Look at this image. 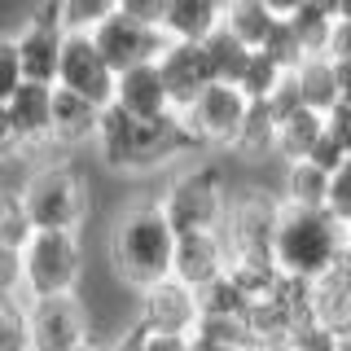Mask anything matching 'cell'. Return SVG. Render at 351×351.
I'll return each mask as SVG.
<instances>
[{
	"label": "cell",
	"mask_w": 351,
	"mask_h": 351,
	"mask_svg": "<svg viewBox=\"0 0 351 351\" xmlns=\"http://www.w3.org/2000/svg\"><path fill=\"white\" fill-rule=\"evenodd\" d=\"M285 80H290V71H285V66H277L263 49H255V53H250V66H246V75H241L237 88L246 93V101H268V97L277 93Z\"/></svg>",
	"instance_id": "83f0119b"
},
{
	"label": "cell",
	"mask_w": 351,
	"mask_h": 351,
	"mask_svg": "<svg viewBox=\"0 0 351 351\" xmlns=\"http://www.w3.org/2000/svg\"><path fill=\"white\" fill-rule=\"evenodd\" d=\"M171 259H176V228L158 211V202H128L114 215V228H110L114 277L128 290L145 294L149 285L171 277Z\"/></svg>",
	"instance_id": "7a4b0ae2"
},
{
	"label": "cell",
	"mask_w": 351,
	"mask_h": 351,
	"mask_svg": "<svg viewBox=\"0 0 351 351\" xmlns=\"http://www.w3.org/2000/svg\"><path fill=\"white\" fill-rule=\"evenodd\" d=\"M5 110H9V119H14L27 154H40V149L53 145V88L49 84H27L22 80V88L9 97Z\"/></svg>",
	"instance_id": "2e32d148"
},
{
	"label": "cell",
	"mask_w": 351,
	"mask_h": 351,
	"mask_svg": "<svg viewBox=\"0 0 351 351\" xmlns=\"http://www.w3.org/2000/svg\"><path fill=\"white\" fill-rule=\"evenodd\" d=\"M246 93L233 84H211L202 97L193 101L189 114H180L184 123L193 128V136L202 145H237L241 119H246Z\"/></svg>",
	"instance_id": "7c38bea8"
},
{
	"label": "cell",
	"mask_w": 351,
	"mask_h": 351,
	"mask_svg": "<svg viewBox=\"0 0 351 351\" xmlns=\"http://www.w3.org/2000/svg\"><path fill=\"white\" fill-rule=\"evenodd\" d=\"M325 211L338 219V224H351V158L329 176V189H325Z\"/></svg>",
	"instance_id": "d6a6232c"
},
{
	"label": "cell",
	"mask_w": 351,
	"mask_h": 351,
	"mask_svg": "<svg viewBox=\"0 0 351 351\" xmlns=\"http://www.w3.org/2000/svg\"><path fill=\"white\" fill-rule=\"evenodd\" d=\"M154 202H158V211L176 228V237L180 233H219L224 215H228L224 180H219V171L211 162H193V167L176 171Z\"/></svg>",
	"instance_id": "277c9868"
},
{
	"label": "cell",
	"mask_w": 351,
	"mask_h": 351,
	"mask_svg": "<svg viewBox=\"0 0 351 351\" xmlns=\"http://www.w3.org/2000/svg\"><path fill=\"white\" fill-rule=\"evenodd\" d=\"M255 351H290V347H255Z\"/></svg>",
	"instance_id": "816d5d0a"
},
{
	"label": "cell",
	"mask_w": 351,
	"mask_h": 351,
	"mask_svg": "<svg viewBox=\"0 0 351 351\" xmlns=\"http://www.w3.org/2000/svg\"><path fill=\"white\" fill-rule=\"evenodd\" d=\"M62 44L66 31L58 22V5H40L31 9V18L14 31V49H18V66L27 84H58V62H62Z\"/></svg>",
	"instance_id": "9c48e42d"
},
{
	"label": "cell",
	"mask_w": 351,
	"mask_h": 351,
	"mask_svg": "<svg viewBox=\"0 0 351 351\" xmlns=\"http://www.w3.org/2000/svg\"><path fill=\"white\" fill-rule=\"evenodd\" d=\"M259 5L268 9V14L277 18V22H290V18H294V14H299V9L307 5V0H259Z\"/></svg>",
	"instance_id": "ee69618b"
},
{
	"label": "cell",
	"mask_w": 351,
	"mask_h": 351,
	"mask_svg": "<svg viewBox=\"0 0 351 351\" xmlns=\"http://www.w3.org/2000/svg\"><path fill=\"white\" fill-rule=\"evenodd\" d=\"M343 241H347V250H351V224H347V228H343Z\"/></svg>",
	"instance_id": "f907efd6"
},
{
	"label": "cell",
	"mask_w": 351,
	"mask_h": 351,
	"mask_svg": "<svg viewBox=\"0 0 351 351\" xmlns=\"http://www.w3.org/2000/svg\"><path fill=\"white\" fill-rule=\"evenodd\" d=\"M97 123H101V110L84 97L53 88V145L75 149V145H93Z\"/></svg>",
	"instance_id": "d6986e66"
},
{
	"label": "cell",
	"mask_w": 351,
	"mask_h": 351,
	"mask_svg": "<svg viewBox=\"0 0 351 351\" xmlns=\"http://www.w3.org/2000/svg\"><path fill=\"white\" fill-rule=\"evenodd\" d=\"M93 44L106 58L110 71L123 75V71H132V66H141V62H158L162 49H167V31L162 27H141V22L114 14L110 22H101V27L93 31Z\"/></svg>",
	"instance_id": "8fae6325"
},
{
	"label": "cell",
	"mask_w": 351,
	"mask_h": 351,
	"mask_svg": "<svg viewBox=\"0 0 351 351\" xmlns=\"http://www.w3.org/2000/svg\"><path fill=\"white\" fill-rule=\"evenodd\" d=\"M338 22H351V0H343V9H338Z\"/></svg>",
	"instance_id": "681fc988"
},
{
	"label": "cell",
	"mask_w": 351,
	"mask_h": 351,
	"mask_svg": "<svg viewBox=\"0 0 351 351\" xmlns=\"http://www.w3.org/2000/svg\"><path fill=\"white\" fill-rule=\"evenodd\" d=\"M277 219H281V197L272 193H241L228 202L224 215V246H228V263L233 259H259L272 263V237H277Z\"/></svg>",
	"instance_id": "52a82bcc"
},
{
	"label": "cell",
	"mask_w": 351,
	"mask_h": 351,
	"mask_svg": "<svg viewBox=\"0 0 351 351\" xmlns=\"http://www.w3.org/2000/svg\"><path fill=\"white\" fill-rule=\"evenodd\" d=\"M294 88H299V101L316 114H329L338 106V93H334V62L329 58H303L299 71H290Z\"/></svg>",
	"instance_id": "cb8c5ba5"
},
{
	"label": "cell",
	"mask_w": 351,
	"mask_h": 351,
	"mask_svg": "<svg viewBox=\"0 0 351 351\" xmlns=\"http://www.w3.org/2000/svg\"><path fill=\"white\" fill-rule=\"evenodd\" d=\"M325 132L343 145V154L351 158V106H334V110H329V114H325Z\"/></svg>",
	"instance_id": "ab89813d"
},
{
	"label": "cell",
	"mask_w": 351,
	"mask_h": 351,
	"mask_svg": "<svg viewBox=\"0 0 351 351\" xmlns=\"http://www.w3.org/2000/svg\"><path fill=\"white\" fill-rule=\"evenodd\" d=\"M22 272H27V299L75 294L84 272L80 233H31L22 246Z\"/></svg>",
	"instance_id": "8992f818"
},
{
	"label": "cell",
	"mask_w": 351,
	"mask_h": 351,
	"mask_svg": "<svg viewBox=\"0 0 351 351\" xmlns=\"http://www.w3.org/2000/svg\"><path fill=\"white\" fill-rule=\"evenodd\" d=\"M27 321H31V351H88L93 347V325H88L80 294L27 299Z\"/></svg>",
	"instance_id": "ba28073f"
},
{
	"label": "cell",
	"mask_w": 351,
	"mask_h": 351,
	"mask_svg": "<svg viewBox=\"0 0 351 351\" xmlns=\"http://www.w3.org/2000/svg\"><path fill=\"white\" fill-rule=\"evenodd\" d=\"M325 189H329V176L312 162H290L285 167V189L281 202L285 206H307V211H321L325 206Z\"/></svg>",
	"instance_id": "484cf974"
},
{
	"label": "cell",
	"mask_w": 351,
	"mask_h": 351,
	"mask_svg": "<svg viewBox=\"0 0 351 351\" xmlns=\"http://www.w3.org/2000/svg\"><path fill=\"white\" fill-rule=\"evenodd\" d=\"M88 351H97V347H88Z\"/></svg>",
	"instance_id": "f5cc1de1"
},
{
	"label": "cell",
	"mask_w": 351,
	"mask_h": 351,
	"mask_svg": "<svg viewBox=\"0 0 351 351\" xmlns=\"http://www.w3.org/2000/svg\"><path fill=\"white\" fill-rule=\"evenodd\" d=\"M162 9H167V0H119V14L141 27H162Z\"/></svg>",
	"instance_id": "74e56055"
},
{
	"label": "cell",
	"mask_w": 351,
	"mask_h": 351,
	"mask_svg": "<svg viewBox=\"0 0 351 351\" xmlns=\"http://www.w3.org/2000/svg\"><path fill=\"white\" fill-rule=\"evenodd\" d=\"M290 31H294V40H299L303 58H325L329 36H334V18L321 14V9H312V5H303L299 14L290 18Z\"/></svg>",
	"instance_id": "f1b7e54d"
},
{
	"label": "cell",
	"mask_w": 351,
	"mask_h": 351,
	"mask_svg": "<svg viewBox=\"0 0 351 351\" xmlns=\"http://www.w3.org/2000/svg\"><path fill=\"white\" fill-rule=\"evenodd\" d=\"M325 132V114H316V110H294V114H285L277 123V154L285 158V167L290 162H307V154H312V145L321 141Z\"/></svg>",
	"instance_id": "44dd1931"
},
{
	"label": "cell",
	"mask_w": 351,
	"mask_h": 351,
	"mask_svg": "<svg viewBox=\"0 0 351 351\" xmlns=\"http://www.w3.org/2000/svg\"><path fill=\"white\" fill-rule=\"evenodd\" d=\"M325 58H334V62H351V22H334V36H329Z\"/></svg>",
	"instance_id": "b9f144b4"
},
{
	"label": "cell",
	"mask_w": 351,
	"mask_h": 351,
	"mask_svg": "<svg viewBox=\"0 0 351 351\" xmlns=\"http://www.w3.org/2000/svg\"><path fill=\"white\" fill-rule=\"evenodd\" d=\"M334 343H338V334H329L325 325L307 321L299 334L290 338V351H334Z\"/></svg>",
	"instance_id": "8d00e7d4"
},
{
	"label": "cell",
	"mask_w": 351,
	"mask_h": 351,
	"mask_svg": "<svg viewBox=\"0 0 351 351\" xmlns=\"http://www.w3.org/2000/svg\"><path fill=\"white\" fill-rule=\"evenodd\" d=\"M263 53H268V58L277 62V66H285V71H299L303 49H299V40H294L290 22H277V31H272V40L263 44Z\"/></svg>",
	"instance_id": "836d02e7"
},
{
	"label": "cell",
	"mask_w": 351,
	"mask_h": 351,
	"mask_svg": "<svg viewBox=\"0 0 351 351\" xmlns=\"http://www.w3.org/2000/svg\"><path fill=\"white\" fill-rule=\"evenodd\" d=\"M93 145H97V158L114 176H149V171L171 167L180 154L202 149V141L193 136V128L180 114L132 119L128 110L106 106Z\"/></svg>",
	"instance_id": "6da1fadb"
},
{
	"label": "cell",
	"mask_w": 351,
	"mask_h": 351,
	"mask_svg": "<svg viewBox=\"0 0 351 351\" xmlns=\"http://www.w3.org/2000/svg\"><path fill=\"white\" fill-rule=\"evenodd\" d=\"M18 88H22L18 49H14V36H5V31H0V106H9V97H14Z\"/></svg>",
	"instance_id": "e575fe53"
},
{
	"label": "cell",
	"mask_w": 351,
	"mask_h": 351,
	"mask_svg": "<svg viewBox=\"0 0 351 351\" xmlns=\"http://www.w3.org/2000/svg\"><path fill=\"white\" fill-rule=\"evenodd\" d=\"M307 5H312V9H321V14H329V18L338 22V9H343V0H307Z\"/></svg>",
	"instance_id": "7dc6e473"
},
{
	"label": "cell",
	"mask_w": 351,
	"mask_h": 351,
	"mask_svg": "<svg viewBox=\"0 0 351 351\" xmlns=\"http://www.w3.org/2000/svg\"><path fill=\"white\" fill-rule=\"evenodd\" d=\"M228 272V246L224 233H180L176 237V259H171V277L184 281L193 294L211 290V285Z\"/></svg>",
	"instance_id": "9a60e30c"
},
{
	"label": "cell",
	"mask_w": 351,
	"mask_h": 351,
	"mask_svg": "<svg viewBox=\"0 0 351 351\" xmlns=\"http://www.w3.org/2000/svg\"><path fill=\"white\" fill-rule=\"evenodd\" d=\"M31 233H36V228H31V219H27L22 193H14V189H0V246H14V250H22Z\"/></svg>",
	"instance_id": "f546056e"
},
{
	"label": "cell",
	"mask_w": 351,
	"mask_h": 351,
	"mask_svg": "<svg viewBox=\"0 0 351 351\" xmlns=\"http://www.w3.org/2000/svg\"><path fill=\"white\" fill-rule=\"evenodd\" d=\"M347 250L343 224L325 211H307V206H285L277 219V237H272V263L281 277L294 281H316L338 263V255Z\"/></svg>",
	"instance_id": "3957f363"
},
{
	"label": "cell",
	"mask_w": 351,
	"mask_h": 351,
	"mask_svg": "<svg viewBox=\"0 0 351 351\" xmlns=\"http://www.w3.org/2000/svg\"><path fill=\"white\" fill-rule=\"evenodd\" d=\"M197 321H202V307H197V294L189 290L184 281H158L141 294V316L136 325L141 329H158V334H180V338H193L197 334Z\"/></svg>",
	"instance_id": "5bb4252c"
},
{
	"label": "cell",
	"mask_w": 351,
	"mask_h": 351,
	"mask_svg": "<svg viewBox=\"0 0 351 351\" xmlns=\"http://www.w3.org/2000/svg\"><path fill=\"white\" fill-rule=\"evenodd\" d=\"M189 351H241V347H228V343H215V338L193 334V338H189Z\"/></svg>",
	"instance_id": "bcb514c9"
},
{
	"label": "cell",
	"mask_w": 351,
	"mask_h": 351,
	"mask_svg": "<svg viewBox=\"0 0 351 351\" xmlns=\"http://www.w3.org/2000/svg\"><path fill=\"white\" fill-rule=\"evenodd\" d=\"M18 193L36 233H80L88 215V189L71 162H36Z\"/></svg>",
	"instance_id": "5b68a950"
},
{
	"label": "cell",
	"mask_w": 351,
	"mask_h": 351,
	"mask_svg": "<svg viewBox=\"0 0 351 351\" xmlns=\"http://www.w3.org/2000/svg\"><path fill=\"white\" fill-rule=\"evenodd\" d=\"M219 27H224L228 36H237L246 49H263V44L272 40V31H277V18H272L259 0H228Z\"/></svg>",
	"instance_id": "603a6c76"
},
{
	"label": "cell",
	"mask_w": 351,
	"mask_h": 351,
	"mask_svg": "<svg viewBox=\"0 0 351 351\" xmlns=\"http://www.w3.org/2000/svg\"><path fill=\"white\" fill-rule=\"evenodd\" d=\"M158 75H162V88H167L171 114H189L193 101L215 84L202 44H189V40H167V49L158 58Z\"/></svg>",
	"instance_id": "4fadbf2b"
},
{
	"label": "cell",
	"mask_w": 351,
	"mask_h": 351,
	"mask_svg": "<svg viewBox=\"0 0 351 351\" xmlns=\"http://www.w3.org/2000/svg\"><path fill=\"white\" fill-rule=\"evenodd\" d=\"M66 36H93L101 22L119 14V0H53Z\"/></svg>",
	"instance_id": "4316f807"
},
{
	"label": "cell",
	"mask_w": 351,
	"mask_h": 351,
	"mask_svg": "<svg viewBox=\"0 0 351 351\" xmlns=\"http://www.w3.org/2000/svg\"><path fill=\"white\" fill-rule=\"evenodd\" d=\"M106 351H141V329H136V325H128V329H123V334H119Z\"/></svg>",
	"instance_id": "f6af8a7d"
},
{
	"label": "cell",
	"mask_w": 351,
	"mask_h": 351,
	"mask_svg": "<svg viewBox=\"0 0 351 351\" xmlns=\"http://www.w3.org/2000/svg\"><path fill=\"white\" fill-rule=\"evenodd\" d=\"M307 162H312V167H321L325 176H334V171L347 162V154H343V145H338V141L329 136V132H321V141L312 145V154H307Z\"/></svg>",
	"instance_id": "d590c367"
},
{
	"label": "cell",
	"mask_w": 351,
	"mask_h": 351,
	"mask_svg": "<svg viewBox=\"0 0 351 351\" xmlns=\"http://www.w3.org/2000/svg\"><path fill=\"white\" fill-rule=\"evenodd\" d=\"M233 149L246 154V158H268V154H277V114L268 110V101L246 106V119H241V132H237Z\"/></svg>",
	"instance_id": "d4e9b609"
},
{
	"label": "cell",
	"mask_w": 351,
	"mask_h": 351,
	"mask_svg": "<svg viewBox=\"0 0 351 351\" xmlns=\"http://www.w3.org/2000/svg\"><path fill=\"white\" fill-rule=\"evenodd\" d=\"M334 93H338V106H351V62H334Z\"/></svg>",
	"instance_id": "7bdbcfd3"
},
{
	"label": "cell",
	"mask_w": 351,
	"mask_h": 351,
	"mask_svg": "<svg viewBox=\"0 0 351 351\" xmlns=\"http://www.w3.org/2000/svg\"><path fill=\"white\" fill-rule=\"evenodd\" d=\"M312 321L329 334H351V250H343L334 268L312 281Z\"/></svg>",
	"instance_id": "e0dca14e"
},
{
	"label": "cell",
	"mask_w": 351,
	"mask_h": 351,
	"mask_svg": "<svg viewBox=\"0 0 351 351\" xmlns=\"http://www.w3.org/2000/svg\"><path fill=\"white\" fill-rule=\"evenodd\" d=\"M141 329V325H136ZM141 351H189V338L180 334H158V329H141Z\"/></svg>",
	"instance_id": "60d3db41"
},
{
	"label": "cell",
	"mask_w": 351,
	"mask_h": 351,
	"mask_svg": "<svg viewBox=\"0 0 351 351\" xmlns=\"http://www.w3.org/2000/svg\"><path fill=\"white\" fill-rule=\"evenodd\" d=\"M114 106L128 110L132 119H162V114H171L158 62H141V66H132V71L114 75Z\"/></svg>",
	"instance_id": "ac0fdd59"
},
{
	"label": "cell",
	"mask_w": 351,
	"mask_h": 351,
	"mask_svg": "<svg viewBox=\"0 0 351 351\" xmlns=\"http://www.w3.org/2000/svg\"><path fill=\"white\" fill-rule=\"evenodd\" d=\"M334 351H351V334H338V343H334Z\"/></svg>",
	"instance_id": "c3c4849f"
},
{
	"label": "cell",
	"mask_w": 351,
	"mask_h": 351,
	"mask_svg": "<svg viewBox=\"0 0 351 351\" xmlns=\"http://www.w3.org/2000/svg\"><path fill=\"white\" fill-rule=\"evenodd\" d=\"M219 22H224V0H167V9H162L167 40L202 44Z\"/></svg>",
	"instance_id": "ffe728a7"
},
{
	"label": "cell",
	"mask_w": 351,
	"mask_h": 351,
	"mask_svg": "<svg viewBox=\"0 0 351 351\" xmlns=\"http://www.w3.org/2000/svg\"><path fill=\"white\" fill-rule=\"evenodd\" d=\"M66 93L93 101L97 110L114 106V71L106 66V58L97 53L93 36H66L62 44V62H58V84Z\"/></svg>",
	"instance_id": "30bf717a"
},
{
	"label": "cell",
	"mask_w": 351,
	"mask_h": 351,
	"mask_svg": "<svg viewBox=\"0 0 351 351\" xmlns=\"http://www.w3.org/2000/svg\"><path fill=\"white\" fill-rule=\"evenodd\" d=\"M0 303H27L22 250H14V246H0Z\"/></svg>",
	"instance_id": "1f68e13d"
},
{
	"label": "cell",
	"mask_w": 351,
	"mask_h": 351,
	"mask_svg": "<svg viewBox=\"0 0 351 351\" xmlns=\"http://www.w3.org/2000/svg\"><path fill=\"white\" fill-rule=\"evenodd\" d=\"M14 158H27V145H22L14 119H9V110L0 106V162H14Z\"/></svg>",
	"instance_id": "f35d334b"
},
{
	"label": "cell",
	"mask_w": 351,
	"mask_h": 351,
	"mask_svg": "<svg viewBox=\"0 0 351 351\" xmlns=\"http://www.w3.org/2000/svg\"><path fill=\"white\" fill-rule=\"evenodd\" d=\"M202 53H206V66H211V80L237 88L241 75H246V66H250V53H255V49H246L237 36H228L224 27H215L211 36L202 40Z\"/></svg>",
	"instance_id": "7402d4cb"
},
{
	"label": "cell",
	"mask_w": 351,
	"mask_h": 351,
	"mask_svg": "<svg viewBox=\"0 0 351 351\" xmlns=\"http://www.w3.org/2000/svg\"><path fill=\"white\" fill-rule=\"evenodd\" d=\"M0 351H31L27 303H0Z\"/></svg>",
	"instance_id": "4dcf8cb0"
}]
</instances>
